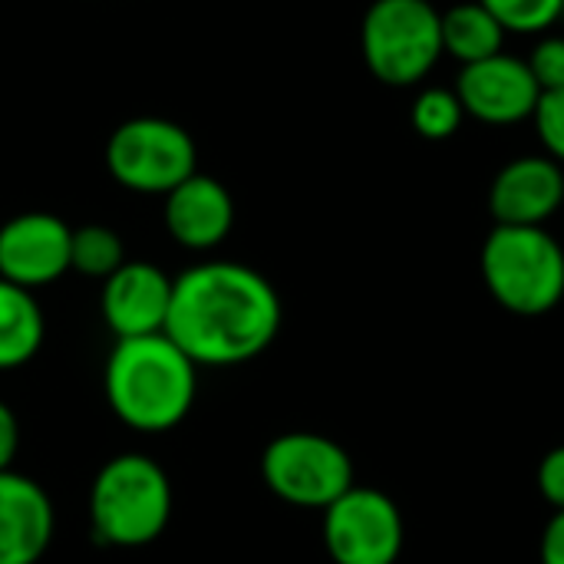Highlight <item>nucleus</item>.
<instances>
[{"label": "nucleus", "instance_id": "obj_12", "mask_svg": "<svg viewBox=\"0 0 564 564\" xmlns=\"http://www.w3.org/2000/svg\"><path fill=\"white\" fill-rule=\"evenodd\" d=\"M172 304V278L152 261H126L102 281L99 311L116 340L162 334Z\"/></svg>", "mask_w": 564, "mask_h": 564}, {"label": "nucleus", "instance_id": "obj_3", "mask_svg": "<svg viewBox=\"0 0 564 564\" xmlns=\"http://www.w3.org/2000/svg\"><path fill=\"white\" fill-rule=\"evenodd\" d=\"M172 506L169 473L145 453H119L89 486L93 539L109 549H145L169 529Z\"/></svg>", "mask_w": 564, "mask_h": 564}, {"label": "nucleus", "instance_id": "obj_18", "mask_svg": "<svg viewBox=\"0 0 564 564\" xmlns=\"http://www.w3.org/2000/svg\"><path fill=\"white\" fill-rule=\"evenodd\" d=\"M410 122L423 139L446 142L463 129L466 109L453 86H423L410 106Z\"/></svg>", "mask_w": 564, "mask_h": 564}, {"label": "nucleus", "instance_id": "obj_8", "mask_svg": "<svg viewBox=\"0 0 564 564\" xmlns=\"http://www.w3.org/2000/svg\"><path fill=\"white\" fill-rule=\"evenodd\" d=\"M403 545V512L373 486H354L324 509V549L334 564H397Z\"/></svg>", "mask_w": 564, "mask_h": 564}, {"label": "nucleus", "instance_id": "obj_11", "mask_svg": "<svg viewBox=\"0 0 564 564\" xmlns=\"http://www.w3.org/2000/svg\"><path fill=\"white\" fill-rule=\"evenodd\" d=\"M564 205V169L549 155H519L506 162L489 185L496 225L545 228Z\"/></svg>", "mask_w": 564, "mask_h": 564}, {"label": "nucleus", "instance_id": "obj_15", "mask_svg": "<svg viewBox=\"0 0 564 564\" xmlns=\"http://www.w3.org/2000/svg\"><path fill=\"white\" fill-rule=\"evenodd\" d=\"M46 337L43 311L33 291L0 278V373L26 367Z\"/></svg>", "mask_w": 564, "mask_h": 564}, {"label": "nucleus", "instance_id": "obj_22", "mask_svg": "<svg viewBox=\"0 0 564 564\" xmlns=\"http://www.w3.org/2000/svg\"><path fill=\"white\" fill-rule=\"evenodd\" d=\"M535 486H539V496L555 509L564 512V443L549 449L539 463V476H535Z\"/></svg>", "mask_w": 564, "mask_h": 564}, {"label": "nucleus", "instance_id": "obj_2", "mask_svg": "<svg viewBox=\"0 0 564 564\" xmlns=\"http://www.w3.org/2000/svg\"><path fill=\"white\" fill-rule=\"evenodd\" d=\"M106 403L135 433H169L195 406L198 367L162 330L116 340L102 370Z\"/></svg>", "mask_w": 564, "mask_h": 564}, {"label": "nucleus", "instance_id": "obj_20", "mask_svg": "<svg viewBox=\"0 0 564 564\" xmlns=\"http://www.w3.org/2000/svg\"><path fill=\"white\" fill-rule=\"evenodd\" d=\"M532 126H535V135H539L545 155L555 159L564 169V89L542 93V99L532 112Z\"/></svg>", "mask_w": 564, "mask_h": 564}, {"label": "nucleus", "instance_id": "obj_4", "mask_svg": "<svg viewBox=\"0 0 564 564\" xmlns=\"http://www.w3.org/2000/svg\"><path fill=\"white\" fill-rule=\"evenodd\" d=\"M492 301L516 317H545L564 301V248L549 228L496 225L479 251Z\"/></svg>", "mask_w": 564, "mask_h": 564}, {"label": "nucleus", "instance_id": "obj_23", "mask_svg": "<svg viewBox=\"0 0 564 564\" xmlns=\"http://www.w3.org/2000/svg\"><path fill=\"white\" fill-rule=\"evenodd\" d=\"M17 453H20V420L10 410V403L0 400V473L13 469Z\"/></svg>", "mask_w": 564, "mask_h": 564}, {"label": "nucleus", "instance_id": "obj_5", "mask_svg": "<svg viewBox=\"0 0 564 564\" xmlns=\"http://www.w3.org/2000/svg\"><path fill=\"white\" fill-rule=\"evenodd\" d=\"M360 53L383 86H420L443 59V10L433 0H373L360 20Z\"/></svg>", "mask_w": 564, "mask_h": 564}, {"label": "nucleus", "instance_id": "obj_1", "mask_svg": "<svg viewBox=\"0 0 564 564\" xmlns=\"http://www.w3.org/2000/svg\"><path fill=\"white\" fill-rule=\"evenodd\" d=\"M274 284L238 261H202L172 278L165 334L195 367H241L281 334Z\"/></svg>", "mask_w": 564, "mask_h": 564}, {"label": "nucleus", "instance_id": "obj_9", "mask_svg": "<svg viewBox=\"0 0 564 564\" xmlns=\"http://www.w3.org/2000/svg\"><path fill=\"white\" fill-rule=\"evenodd\" d=\"M453 89L466 109V119H476L486 126L529 122L542 99V89L529 63L506 50L482 63L463 66Z\"/></svg>", "mask_w": 564, "mask_h": 564}, {"label": "nucleus", "instance_id": "obj_21", "mask_svg": "<svg viewBox=\"0 0 564 564\" xmlns=\"http://www.w3.org/2000/svg\"><path fill=\"white\" fill-rule=\"evenodd\" d=\"M535 83L542 93H555L564 89V36L562 33H545L535 40L532 53L525 56Z\"/></svg>", "mask_w": 564, "mask_h": 564}, {"label": "nucleus", "instance_id": "obj_13", "mask_svg": "<svg viewBox=\"0 0 564 564\" xmlns=\"http://www.w3.org/2000/svg\"><path fill=\"white\" fill-rule=\"evenodd\" d=\"M56 535L50 492L17 473H0V564H40Z\"/></svg>", "mask_w": 564, "mask_h": 564}, {"label": "nucleus", "instance_id": "obj_7", "mask_svg": "<svg viewBox=\"0 0 564 564\" xmlns=\"http://www.w3.org/2000/svg\"><path fill=\"white\" fill-rule=\"evenodd\" d=\"M106 169L126 192L169 195L198 172V149L185 126L159 116H135L112 129Z\"/></svg>", "mask_w": 564, "mask_h": 564}, {"label": "nucleus", "instance_id": "obj_10", "mask_svg": "<svg viewBox=\"0 0 564 564\" xmlns=\"http://www.w3.org/2000/svg\"><path fill=\"white\" fill-rule=\"evenodd\" d=\"M73 228L50 212H23L0 225V278L36 291L69 271Z\"/></svg>", "mask_w": 564, "mask_h": 564}, {"label": "nucleus", "instance_id": "obj_17", "mask_svg": "<svg viewBox=\"0 0 564 564\" xmlns=\"http://www.w3.org/2000/svg\"><path fill=\"white\" fill-rule=\"evenodd\" d=\"M126 264V245L122 238L106 228V225H83L73 228V245H69V271L106 281Z\"/></svg>", "mask_w": 564, "mask_h": 564}, {"label": "nucleus", "instance_id": "obj_24", "mask_svg": "<svg viewBox=\"0 0 564 564\" xmlns=\"http://www.w3.org/2000/svg\"><path fill=\"white\" fill-rule=\"evenodd\" d=\"M539 558L542 564H564V512H552V519L545 522Z\"/></svg>", "mask_w": 564, "mask_h": 564}, {"label": "nucleus", "instance_id": "obj_14", "mask_svg": "<svg viewBox=\"0 0 564 564\" xmlns=\"http://www.w3.org/2000/svg\"><path fill=\"white\" fill-rule=\"evenodd\" d=\"M165 231L188 251L218 248L235 228V198L212 175H188L165 195Z\"/></svg>", "mask_w": 564, "mask_h": 564}, {"label": "nucleus", "instance_id": "obj_16", "mask_svg": "<svg viewBox=\"0 0 564 564\" xmlns=\"http://www.w3.org/2000/svg\"><path fill=\"white\" fill-rule=\"evenodd\" d=\"M506 36L509 33L479 0L443 10V56H453L459 66H473L502 53Z\"/></svg>", "mask_w": 564, "mask_h": 564}, {"label": "nucleus", "instance_id": "obj_25", "mask_svg": "<svg viewBox=\"0 0 564 564\" xmlns=\"http://www.w3.org/2000/svg\"><path fill=\"white\" fill-rule=\"evenodd\" d=\"M562 20H564V0H562Z\"/></svg>", "mask_w": 564, "mask_h": 564}, {"label": "nucleus", "instance_id": "obj_6", "mask_svg": "<svg viewBox=\"0 0 564 564\" xmlns=\"http://www.w3.org/2000/svg\"><path fill=\"white\" fill-rule=\"evenodd\" d=\"M261 479L271 496L311 512H324L357 486L350 453L337 440L311 430L274 436L261 453Z\"/></svg>", "mask_w": 564, "mask_h": 564}, {"label": "nucleus", "instance_id": "obj_19", "mask_svg": "<svg viewBox=\"0 0 564 564\" xmlns=\"http://www.w3.org/2000/svg\"><path fill=\"white\" fill-rule=\"evenodd\" d=\"M512 36H545L562 23V0H479Z\"/></svg>", "mask_w": 564, "mask_h": 564}]
</instances>
